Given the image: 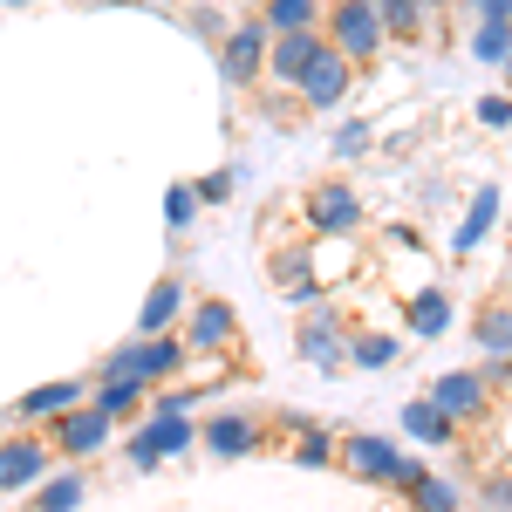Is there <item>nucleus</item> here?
<instances>
[{
    "label": "nucleus",
    "mask_w": 512,
    "mask_h": 512,
    "mask_svg": "<svg viewBox=\"0 0 512 512\" xmlns=\"http://www.w3.org/2000/svg\"><path fill=\"white\" fill-rule=\"evenodd\" d=\"M335 458H342V465H349L362 485H396V492H403V485H417V478L431 472L424 458H410V451H403L396 437H383V431H349V437H335Z\"/></svg>",
    "instance_id": "nucleus-1"
},
{
    "label": "nucleus",
    "mask_w": 512,
    "mask_h": 512,
    "mask_svg": "<svg viewBox=\"0 0 512 512\" xmlns=\"http://www.w3.org/2000/svg\"><path fill=\"white\" fill-rule=\"evenodd\" d=\"M321 35H328V48L349 62V69H362V62H376L383 48H390V35H383V14H376V0H328L321 7Z\"/></svg>",
    "instance_id": "nucleus-2"
},
{
    "label": "nucleus",
    "mask_w": 512,
    "mask_h": 512,
    "mask_svg": "<svg viewBox=\"0 0 512 512\" xmlns=\"http://www.w3.org/2000/svg\"><path fill=\"white\" fill-rule=\"evenodd\" d=\"M55 472V444L35 431L0 437V492H35L41 478Z\"/></svg>",
    "instance_id": "nucleus-3"
},
{
    "label": "nucleus",
    "mask_w": 512,
    "mask_h": 512,
    "mask_svg": "<svg viewBox=\"0 0 512 512\" xmlns=\"http://www.w3.org/2000/svg\"><path fill=\"white\" fill-rule=\"evenodd\" d=\"M192 444H198V424H192V417H164V424H151V417H144V431H130L123 458H130L137 472H158L164 458H185Z\"/></svg>",
    "instance_id": "nucleus-4"
},
{
    "label": "nucleus",
    "mask_w": 512,
    "mask_h": 512,
    "mask_svg": "<svg viewBox=\"0 0 512 512\" xmlns=\"http://www.w3.org/2000/svg\"><path fill=\"white\" fill-rule=\"evenodd\" d=\"M178 342H185L192 355H233L239 349L233 301H192V308H185V328H178Z\"/></svg>",
    "instance_id": "nucleus-5"
},
{
    "label": "nucleus",
    "mask_w": 512,
    "mask_h": 512,
    "mask_svg": "<svg viewBox=\"0 0 512 512\" xmlns=\"http://www.w3.org/2000/svg\"><path fill=\"white\" fill-rule=\"evenodd\" d=\"M424 396H431L437 410L465 431V424H478V417L492 410V376H485V369H451V376H437Z\"/></svg>",
    "instance_id": "nucleus-6"
},
{
    "label": "nucleus",
    "mask_w": 512,
    "mask_h": 512,
    "mask_svg": "<svg viewBox=\"0 0 512 512\" xmlns=\"http://www.w3.org/2000/svg\"><path fill=\"white\" fill-rule=\"evenodd\" d=\"M301 212H308V233L315 239H349L355 226H362V198H355V185H342V178L315 185Z\"/></svg>",
    "instance_id": "nucleus-7"
},
{
    "label": "nucleus",
    "mask_w": 512,
    "mask_h": 512,
    "mask_svg": "<svg viewBox=\"0 0 512 512\" xmlns=\"http://www.w3.org/2000/svg\"><path fill=\"white\" fill-rule=\"evenodd\" d=\"M110 437H117V424H110V417H96L89 403H76L69 417H55V424H48V444H55V458H96Z\"/></svg>",
    "instance_id": "nucleus-8"
},
{
    "label": "nucleus",
    "mask_w": 512,
    "mask_h": 512,
    "mask_svg": "<svg viewBox=\"0 0 512 512\" xmlns=\"http://www.w3.org/2000/svg\"><path fill=\"white\" fill-rule=\"evenodd\" d=\"M355 89V69L335 55V48H321L315 62L301 69V82H294V96L308 103V110H342V96Z\"/></svg>",
    "instance_id": "nucleus-9"
},
{
    "label": "nucleus",
    "mask_w": 512,
    "mask_h": 512,
    "mask_svg": "<svg viewBox=\"0 0 512 512\" xmlns=\"http://www.w3.org/2000/svg\"><path fill=\"white\" fill-rule=\"evenodd\" d=\"M267 28L260 21H239L233 35L219 41V76L233 82V89H246V82H260V69H267Z\"/></svg>",
    "instance_id": "nucleus-10"
},
{
    "label": "nucleus",
    "mask_w": 512,
    "mask_h": 512,
    "mask_svg": "<svg viewBox=\"0 0 512 512\" xmlns=\"http://www.w3.org/2000/svg\"><path fill=\"white\" fill-rule=\"evenodd\" d=\"M198 444H205L212 458H253V451L267 444V431H260V417H246V410H219V417L198 431Z\"/></svg>",
    "instance_id": "nucleus-11"
},
{
    "label": "nucleus",
    "mask_w": 512,
    "mask_h": 512,
    "mask_svg": "<svg viewBox=\"0 0 512 512\" xmlns=\"http://www.w3.org/2000/svg\"><path fill=\"white\" fill-rule=\"evenodd\" d=\"M321 48H328V35H321V28H294V35H274V41H267V69H260V76H274V82H287V89H294V82H301V69L315 62Z\"/></svg>",
    "instance_id": "nucleus-12"
},
{
    "label": "nucleus",
    "mask_w": 512,
    "mask_h": 512,
    "mask_svg": "<svg viewBox=\"0 0 512 512\" xmlns=\"http://www.w3.org/2000/svg\"><path fill=\"white\" fill-rule=\"evenodd\" d=\"M185 308H192V287L178 274H158V287H151L144 308H137V335H171V328L185 321Z\"/></svg>",
    "instance_id": "nucleus-13"
},
{
    "label": "nucleus",
    "mask_w": 512,
    "mask_h": 512,
    "mask_svg": "<svg viewBox=\"0 0 512 512\" xmlns=\"http://www.w3.org/2000/svg\"><path fill=\"white\" fill-rule=\"evenodd\" d=\"M82 396H89V383H76V376H62V383H35V390L14 403V417L21 424H55V417H69Z\"/></svg>",
    "instance_id": "nucleus-14"
},
{
    "label": "nucleus",
    "mask_w": 512,
    "mask_h": 512,
    "mask_svg": "<svg viewBox=\"0 0 512 512\" xmlns=\"http://www.w3.org/2000/svg\"><path fill=\"white\" fill-rule=\"evenodd\" d=\"M499 212H506L499 185H478L472 205H465V219H458V233H451V253H458V260H465V253H478V246L492 239V226H499Z\"/></svg>",
    "instance_id": "nucleus-15"
},
{
    "label": "nucleus",
    "mask_w": 512,
    "mask_h": 512,
    "mask_svg": "<svg viewBox=\"0 0 512 512\" xmlns=\"http://www.w3.org/2000/svg\"><path fill=\"white\" fill-rule=\"evenodd\" d=\"M335 349H342V315H335L328 301H315L308 321H301V355H308L315 369H335V362H342Z\"/></svg>",
    "instance_id": "nucleus-16"
},
{
    "label": "nucleus",
    "mask_w": 512,
    "mask_h": 512,
    "mask_svg": "<svg viewBox=\"0 0 512 512\" xmlns=\"http://www.w3.org/2000/svg\"><path fill=\"white\" fill-rule=\"evenodd\" d=\"M403 437L424 444V451H451V444H458V424L437 410L431 396H417V403H403Z\"/></svg>",
    "instance_id": "nucleus-17"
},
{
    "label": "nucleus",
    "mask_w": 512,
    "mask_h": 512,
    "mask_svg": "<svg viewBox=\"0 0 512 512\" xmlns=\"http://www.w3.org/2000/svg\"><path fill=\"white\" fill-rule=\"evenodd\" d=\"M403 328H410L417 342H437V335L451 328V294H444V287H417V294L403 301Z\"/></svg>",
    "instance_id": "nucleus-18"
},
{
    "label": "nucleus",
    "mask_w": 512,
    "mask_h": 512,
    "mask_svg": "<svg viewBox=\"0 0 512 512\" xmlns=\"http://www.w3.org/2000/svg\"><path fill=\"white\" fill-rule=\"evenodd\" d=\"M82 499H89V478L69 465V472H48L35 492H28V512H76Z\"/></svg>",
    "instance_id": "nucleus-19"
},
{
    "label": "nucleus",
    "mask_w": 512,
    "mask_h": 512,
    "mask_svg": "<svg viewBox=\"0 0 512 512\" xmlns=\"http://www.w3.org/2000/svg\"><path fill=\"white\" fill-rule=\"evenodd\" d=\"M403 506L410 512H465V485L444 472H424L417 485H403Z\"/></svg>",
    "instance_id": "nucleus-20"
},
{
    "label": "nucleus",
    "mask_w": 512,
    "mask_h": 512,
    "mask_svg": "<svg viewBox=\"0 0 512 512\" xmlns=\"http://www.w3.org/2000/svg\"><path fill=\"white\" fill-rule=\"evenodd\" d=\"M287 431H294V465L301 472H328L335 465V431H321V424H308V417H287Z\"/></svg>",
    "instance_id": "nucleus-21"
},
{
    "label": "nucleus",
    "mask_w": 512,
    "mask_h": 512,
    "mask_svg": "<svg viewBox=\"0 0 512 512\" xmlns=\"http://www.w3.org/2000/svg\"><path fill=\"white\" fill-rule=\"evenodd\" d=\"M267 35H294V28H321V0H267L260 7Z\"/></svg>",
    "instance_id": "nucleus-22"
},
{
    "label": "nucleus",
    "mask_w": 512,
    "mask_h": 512,
    "mask_svg": "<svg viewBox=\"0 0 512 512\" xmlns=\"http://www.w3.org/2000/svg\"><path fill=\"white\" fill-rule=\"evenodd\" d=\"M472 335H478V349L492 355V362H499V355H512V308H506V301H485V308H478V321H472Z\"/></svg>",
    "instance_id": "nucleus-23"
},
{
    "label": "nucleus",
    "mask_w": 512,
    "mask_h": 512,
    "mask_svg": "<svg viewBox=\"0 0 512 512\" xmlns=\"http://www.w3.org/2000/svg\"><path fill=\"white\" fill-rule=\"evenodd\" d=\"M144 383H96V390L82 396V403H89V410H96V417H110V424H123V417H130V410H137V403H144Z\"/></svg>",
    "instance_id": "nucleus-24"
},
{
    "label": "nucleus",
    "mask_w": 512,
    "mask_h": 512,
    "mask_svg": "<svg viewBox=\"0 0 512 512\" xmlns=\"http://www.w3.org/2000/svg\"><path fill=\"white\" fill-rule=\"evenodd\" d=\"M376 14H383V35L390 41H417L424 28H431L424 0H376Z\"/></svg>",
    "instance_id": "nucleus-25"
},
{
    "label": "nucleus",
    "mask_w": 512,
    "mask_h": 512,
    "mask_svg": "<svg viewBox=\"0 0 512 512\" xmlns=\"http://www.w3.org/2000/svg\"><path fill=\"white\" fill-rule=\"evenodd\" d=\"M472 55L485 69H499L512 55V21H472Z\"/></svg>",
    "instance_id": "nucleus-26"
},
{
    "label": "nucleus",
    "mask_w": 512,
    "mask_h": 512,
    "mask_svg": "<svg viewBox=\"0 0 512 512\" xmlns=\"http://www.w3.org/2000/svg\"><path fill=\"white\" fill-rule=\"evenodd\" d=\"M396 355H403V349H396V335H376V328H362V335L349 342V362H355V369H390Z\"/></svg>",
    "instance_id": "nucleus-27"
},
{
    "label": "nucleus",
    "mask_w": 512,
    "mask_h": 512,
    "mask_svg": "<svg viewBox=\"0 0 512 512\" xmlns=\"http://www.w3.org/2000/svg\"><path fill=\"white\" fill-rule=\"evenodd\" d=\"M164 219H171V226H192L198 219V192L192 185H171V192H164Z\"/></svg>",
    "instance_id": "nucleus-28"
},
{
    "label": "nucleus",
    "mask_w": 512,
    "mask_h": 512,
    "mask_svg": "<svg viewBox=\"0 0 512 512\" xmlns=\"http://www.w3.org/2000/svg\"><path fill=\"white\" fill-rule=\"evenodd\" d=\"M478 499H485V512H512V472H485Z\"/></svg>",
    "instance_id": "nucleus-29"
},
{
    "label": "nucleus",
    "mask_w": 512,
    "mask_h": 512,
    "mask_svg": "<svg viewBox=\"0 0 512 512\" xmlns=\"http://www.w3.org/2000/svg\"><path fill=\"white\" fill-rule=\"evenodd\" d=\"M362 151H369V123H342V130H335V158L355 164Z\"/></svg>",
    "instance_id": "nucleus-30"
},
{
    "label": "nucleus",
    "mask_w": 512,
    "mask_h": 512,
    "mask_svg": "<svg viewBox=\"0 0 512 512\" xmlns=\"http://www.w3.org/2000/svg\"><path fill=\"white\" fill-rule=\"evenodd\" d=\"M233 185H239V171L226 164V171H212V178H198L192 192H198V205H219V198H233Z\"/></svg>",
    "instance_id": "nucleus-31"
},
{
    "label": "nucleus",
    "mask_w": 512,
    "mask_h": 512,
    "mask_svg": "<svg viewBox=\"0 0 512 512\" xmlns=\"http://www.w3.org/2000/svg\"><path fill=\"white\" fill-rule=\"evenodd\" d=\"M478 123L485 130H512V96H478Z\"/></svg>",
    "instance_id": "nucleus-32"
},
{
    "label": "nucleus",
    "mask_w": 512,
    "mask_h": 512,
    "mask_svg": "<svg viewBox=\"0 0 512 512\" xmlns=\"http://www.w3.org/2000/svg\"><path fill=\"white\" fill-rule=\"evenodd\" d=\"M472 21H512V0H458Z\"/></svg>",
    "instance_id": "nucleus-33"
},
{
    "label": "nucleus",
    "mask_w": 512,
    "mask_h": 512,
    "mask_svg": "<svg viewBox=\"0 0 512 512\" xmlns=\"http://www.w3.org/2000/svg\"><path fill=\"white\" fill-rule=\"evenodd\" d=\"M492 369H499V376H506V390H512V355H499V362H492Z\"/></svg>",
    "instance_id": "nucleus-34"
},
{
    "label": "nucleus",
    "mask_w": 512,
    "mask_h": 512,
    "mask_svg": "<svg viewBox=\"0 0 512 512\" xmlns=\"http://www.w3.org/2000/svg\"><path fill=\"white\" fill-rule=\"evenodd\" d=\"M499 69H506V96H512V55H506V62H499Z\"/></svg>",
    "instance_id": "nucleus-35"
},
{
    "label": "nucleus",
    "mask_w": 512,
    "mask_h": 512,
    "mask_svg": "<svg viewBox=\"0 0 512 512\" xmlns=\"http://www.w3.org/2000/svg\"><path fill=\"white\" fill-rule=\"evenodd\" d=\"M437 7H451V0H424V14H437Z\"/></svg>",
    "instance_id": "nucleus-36"
},
{
    "label": "nucleus",
    "mask_w": 512,
    "mask_h": 512,
    "mask_svg": "<svg viewBox=\"0 0 512 512\" xmlns=\"http://www.w3.org/2000/svg\"><path fill=\"white\" fill-rule=\"evenodd\" d=\"M7 7H28V0H7Z\"/></svg>",
    "instance_id": "nucleus-37"
}]
</instances>
